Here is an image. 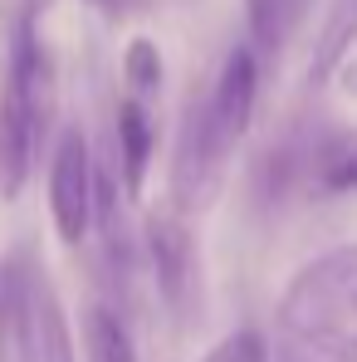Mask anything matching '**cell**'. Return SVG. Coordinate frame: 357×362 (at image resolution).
<instances>
[{"instance_id":"1","label":"cell","mask_w":357,"mask_h":362,"mask_svg":"<svg viewBox=\"0 0 357 362\" xmlns=\"http://www.w3.org/2000/svg\"><path fill=\"white\" fill-rule=\"evenodd\" d=\"M49 0H20L0 69V201H20L59 113V69L40 30Z\"/></svg>"},{"instance_id":"2","label":"cell","mask_w":357,"mask_h":362,"mask_svg":"<svg viewBox=\"0 0 357 362\" xmlns=\"http://www.w3.org/2000/svg\"><path fill=\"white\" fill-rule=\"evenodd\" d=\"M353 299H357V245H333L289 279V289L279 299V323L303 343H318V338L343 328V318L353 313Z\"/></svg>"},{"instance_id":"3","label":"cell","mask_w":357,"mask_h":362,"mask_svg":"<svg viewBox=\"0 0 357 362\" xmlns=\"http://www.w3.org/2000/svg\"><path fill=\"white\" fill-rule=\"evenodd\" d=\"M98 216V162L78 122H64L49 157V221L64 245H83Z\"/></svg>"},{"instance_id":"4","label":"cell","mask_w":357,"mask_h":362,"mask_svg":"<svg viewBox=\"0 0 357 362\" xmlns=\"http://www.w3.org/2000/svg\"><path fill=\"white\" fill-rule=\"evenodd\" d=\"M142 255H147V269H152V284H157L162 303L172 313H186L191 294H196V230H191V216L172 196L147 211Z\"/></svg>"},{"instance_id":"5","label":"cell","mask_w":357,"mask_h":362,"mask_svg":"<svg viewBox=\"0 0 357 362\" xmlns=\"http://www.w3.org/2000/svg\"><path fill=\"white\" fill-rule=\"evenodd\" d=\"M15 362H78L74 333L64 318L59 289L49 269L25 245V279H20V323H15Z\"/></svg>"},{"instance_id":"6","label":"cell","mask_w":357,"mask_h":362,"mask_svg":"<svg viewBox=\"0 0 357 362\" xmlns=\"http://www.w3.org/2000/svg\"><path fill=\"white\" fill-rule=\"evenodd\" d=\"M259 78H264V64H259V54L240 40L235 49L221 59V74H216L211 93L201 98V118H206L216 147H221L226 157H235V147L245 142V132H250V122H254Z\"/></svg>"},{"instance_id":"7","label":"cell","mask_w":357,"mask_h":362,"mask_svg":"<svg viewBox=\"0 0 357 362\" xmlns=\"http://www.w3.org/2000/svg\"><path fill=\"white\" fill-rule=\"evenodd\" d=\"M157 103L137 98V93H122L118 108H113V162H118V181L127 201H142L147 191V172H152V157H157Z\"/></svg>"},{"instance_id":"8","label":"cell","mask_w":357,"mask_h":362,"mask_svg":"<svg viewBox=\"0 0 357 362\" xmlns=\"http://www.w3.org/2000/svg\"><path fill=\"white\" fill-rule=\"evenodd\" d=\"M308 196H348L357 191V132L353 127H313L303 152Z\"/></svg>"},{"instance_id":"9","label":"cell","mask_w":357,"mask_h":362,"mask_svg":"<svg viewBox=\"0 0 357 362\" xmlns=\"http://www.w3.org/2000/svg\"><path fill=\"white\" fill-rule=\"evenodd\" d=\"M313 0H245V45L259 64H274L308 25Z\"/></svg>"},{"instance_id":"10","label":"cell","mask_w":357,"mask_h":362,"mask_svg":"<svg viewBox=\"0 0 357 362\" xmlns=\"http://www.w3.org/2000/svg\"><path fill=\"white\" fill-rule=\"evenodd\" d=\"M357 45V0H333L328 15H323V30L313 40V64H308V78L313 83H328L338 74V64L353 54Z\"/></svg>"},{"instance_id":"11","label":"cell","mask_w":357,"mask_h":362,"mask_svg":"<svg viewBox=\"0 0 357 362\" xmlns=\"http://www.w3.org/2000/svg\"><path fill=\"white\" fill-rule=\"evenodd\" d=\"M88 353H93V362H137V348L127 338L122 313L103 308V303L88 308Z\"/></svg>"},{"instance_id":"12","label":"cell","mask_w":357,"mask_h":362,"mask_svg":"<svg viewBox=\"0 0 357 362\" xmlns=\"http://www.w3.org/2000/svg\"><path fill=\"white\" fill-rule=\"evenodd\" d=\"M20 279H25V245L0 259V362H15V323H20Z\"/></svg>"},{"instance_id":"13","label":"cell","mask_w":357,"mask_h":362,"mask_svg":"<svg viewBox=\"0 0 357 362\" xmlns=\"http://www.w3.org/2000/svg\"><path fill=\"white\" fill-rule=\"evenodd\" d=\"M162 78H167L162 49H157L152 40H132V45H127V54H122V83H127V93H137V98L157 103Z\"/></svg>"},{"instance_id":"14","label":"cell","mask_w":357,"mask_h":362,"mask_svg":"<svg viewBox=\"0 0 357 362\" xmlns=\"http://www.w3.org/2000/svg\"><path fill=\"white\" fill-rule=\"evenodd\" d=\"M201 362H269V338L259 328H235V333H226Z\"/></svg>"},{"instance_id":"15","label":"cell","mask_w":357,"mask_h":362,"mask_svg":"<svg viewBox=\"0 0 357 362\" xmlns=\"http://www.w3.org/2000/svg\"><path fill=\"white\" fill-rule=\"evenodd\" d=\"M318 348L333 362H357V333H328V338H318Z\"/></svg>"},{"instance_id":"16","label":"cell","mask_w":357,"mask_h":362,"mask_svg":"<svg viewBox=\"0 0 357 362\" xmlns=\"http://www.w3.org/2000/svg\"><path fill=\"white\" fill-rule=\"evenodd\" d=\"M333 78H338V88H343L348 98H357V59H353V54L338 64V74H333Z\"/></svg>"},{"instance_id":"17","label":"cell","mask_w":357,"mask_h":362,"mask_svg":"<svg viewBox=\"0 0 357 362\" xmlns=\"http://www.w3.org/2000/svg\"><path fill=\"white\" fill-rule=\"evenodd\" d=\"M83 5H93L98 15H108V20H118V15L127 10V5H132V0H83Z\"/></svg>"},{"instance_id":"18","label":"cell","mask_w":357,"mask_h":362,"mask_svg":"<svg viewBox=\"0 0 357 362\" xmlns=\"http://www.w3.org/2000/svg\"><path fill=\"white\" fill-rule=\"evenodd\" d=\"M353 313H357V299H353Z\"/></svg>"}]
</instances>
